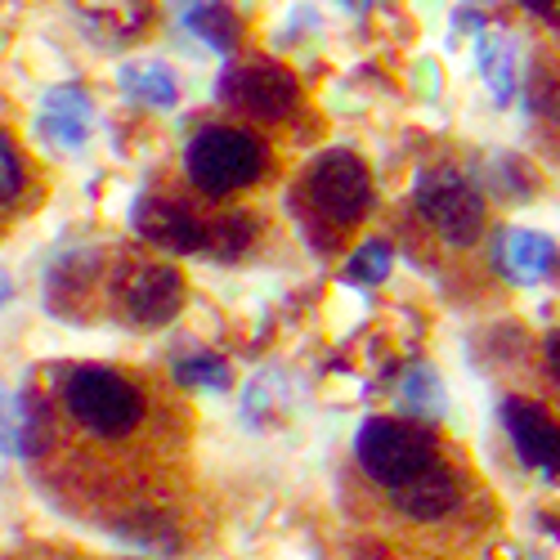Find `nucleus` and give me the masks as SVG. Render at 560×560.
<instances>
[{
	"label": "nucleus",
	"mask_w": 560,
	"mask_h": 560,
	"mask_svg": "<svg viewBox=\"0 0 560 560\" xmlns=\"http://www.w3.org/2000/svg\"><path fill=\"white\" fill-rule=\"evenodd\" d=\"M14 296V283H10V273H0V305H5Z\"/></svg>",
	"instance_id": "26"
},
{
	"label": "nucleus",
	"mask_w": 560,
	"mask_h": 560,
	"mask_svg": "<svg viewBox=\"0 0 560 560\" xmlns=\"http://www.w3.org/2000/svg\"><path fill=\"white\" fill-rule=\"evenodd\" d=\"M252 233H256L252 215L233 211V215H224L220 224H211V238H207V247H215L220 256H238V252L252 243Z\"/></svg>",
	"instance_id": "21"
},
{
	"label": "nucleus",
	"mask_w": 560,
	"mask_h": 560,
	"mask_svg": "<svg viewBox=\"0 0 560 560\" xmlns=\"http://www.w3.org/2000/svg\"><path fill=\"white\" fill-rule=\"evenodd\" d=\"M399 404L408 412H417V417H440L444 412V382L427 363H417L404 377V386H399Z\"/></svg>",
	"instance_id": "17"
},
{
	"label": "nucleus",
	"mask_w": 560,
	"mask_h": 560,
	"mask_svg": "<svg viewBox=\"0 0 560 560\" xmlns=\"http://www.w3.org/2000/svg\"><path fill=\"white\" fill-rule=\"evenodd\" d=\"M121 305L135 323H144V328H162V323H171L184 305V283L179 273L166 269V265H139L126 288H121Z\"/></svg>",
	"instance_id": "8"
},
{
	"label": "nucleus",
	"mask_w": 560,
	"mask_h": 560,
	"mask_svg": "<svg viewBox=\"0 0 560 560\" xmlns=\"http://www.w3.org/2000/svg\"><path fill=\"white\" fill-rule=\"evenodd\" d=\"M354 453L363 462V471L386 485V489H404L412 485L417 476H427L431 466L440 462L435 457V444L408 427V422H395V417H368L359 427V440H354Z\"/></svg>",
	"instance_id": "3"
},
{
	"label": "nucleus",
	"mask_w": 560,
	"mask_h": 560,
	"mask_svg": "<svg viewBox=\"0 0 560 560\" xmlns=\"http://www.w3.org/2000/svg\"><path fill=\"white\" fill-rule=\"evenodd\" d=\"M220 100L252 113L256 121H283L301 104V85L278 63H233L220 77Z\"/></svg>",
	"instance_id": "6"
},
{
	"label": "nucleus",
	"mask_w": 560,
	"mask_h": 560,
	"mask_svg": "<svg viewBox=\"0 0 560 560\" xmlns=\"http://www.w3.org/2000/svg\"><path fill=\"white\" fill-rule=\"evenodd\" d=\"M521 5H525L529 14H538V19H547V23L560 27V0H521Z\"/></svg>",
	"instance_id": "23"
},
{
	"label": "nucleus",
	"mask_w": 560,
	"mask_h": 560,
	"mask_svg": "<svg viewBox=\"0 0 560 560\" xmlns=\"http://www.w3.org/2000/svg\"><path fill=\"white\" fill-rule=\"evenodd\" d=\"M476 55H480V72H485V85L493 90V100L498 104L516 100V40L498 27H489L476 40Z\"/></svg>",
	"instance_id": "14"
},
{
	"label": "nucleus",
	"mask_w": 560,
	"mask_h": 560,
	"mask_svg": "<svg viewBox=\"0 0 560 560\" xmlns=\"http://www.w3.org/2000/svg\"><path fill=\"white\" fill-rule=\"evenodd\" d=\"M117 81H121L126 95L144 108H175V100H179L175 72L166 63H126L117 72Z\"/></svg>",
	"instance_id": "16"
},
{
	"label": "nucleus",
	"mask_w": 560,
	"mask_h": 560,
	"mask_svg": "<svg viewBox=\"0 0 560 560\" xmlns=\"http://www.w3.org/2000/svg\"><path fill=\"white\" fill-rule=\"evenodd\" d=\"M184 27L220 55H229L233 45H238V32H243L238 14H233L224 0H184Z\"/></svg>",
	"instance_id": "15"
},
{
	"label": "nucleus",
	"mask_w": 560,
	"mask_h": 560,
	"mask_svg": "<svg viewBox=\"0 0 560 560\" xmlns=\"http://www.w3.org/2000/svg\"><path fill=\"white\" fill-rule=\"evenodd\" d=\"M390 265H395L390 243H382V238H368V243H363V247L350 256V265H346V283H354V288L386 283V278H390Z\"/></svg>",
	"instance_id": "18"
},
{
	"label": "nucleus",
	"mask_w": 560,
	"mask_h": 560,
	"mask_svg": "<svg viewBox=\"0 0 560 560\" xmlns=\"http://www.w3.org/2000/svg\"><path fill=\"white\" fill-rule=\"evenodd\" d=\"M23 189V162H19V149L10 144V135H0V207L14 202Z\"/></svg>",
	"instance_id": "22"
},
{
	"label": "nucleus",
	"mask_w": 560,
	"mask_h": 560,
	"mask_svg": "<svg viewBox=\"0 0 560 560\" xmlns=\"http://www.w3.org/2000/svg\"><path fill=\"white\" fill-rule=\"evenodd\" d=\"M184 166H189V179L207 198H224V194H238V189H247V184H256L265 175L269 149L247 130L207 126L189 139Z\"/></svg>",
	"instance_id": "1"
},
{
	"label": "nucleus",
	"mask_w": 560,
	"mask_h": 560,
	"mask_svg": "<svg viewBox=\"0 0 560 560\" xmlns=\"http://www.w3.org/2000/svg\"><path fill=\"white\" fill-rule=\"evenodd\" d=\"M542 350H547V368H551V377L560 382V332H551Z\"/></svg>",
	"instance_id": "25"
},
{
	"label": "nucleus",
	"mask_w": 560,
	"mask_h": 560,
	"mask_svg": "<svg viewBox=\"0 0 560 560\" xmlns=\"http://www.w3.org/2000/svg\"><path fill=\"white\" fill-rule=\"evenodd\" d=\"M40 444H45V427H40V412L32 408V399L0 390V453L32 457Z\"/></svg>",
	"instance_id": "13"
},
{
	"label": "nucleus",
	"mask_w": 560,
	"mask_h": 560,
	"mask_svg": "<svg viewBox=\"0 0 560 560\" xmlns=\"http://www.w3.org/2000/svg\"><path fill=\"white\" fill-rule=\"evenodd\" d=\"M81 10L117 32H130L144 23V0H81Z\"/></svg>",
	"instance_id": "20"
},
{
	"label": "nucleus",
	"mask_w": 560,
	"mask_h": 560,
	"mask_svg": "<svg viewBox=\"0 0 560 560\" xmlns=\"http://www.w3.org/2000/svg\"><path fill=\"white\" fill-rule=\"evenodd\" d=\"M90 126H95V104H90L85 90L77 85H55L45 90L40 100V130L63 149H81L90 139Z\"/></svg>",
	"instance_id": "11"
},
{
	"label": "nucleus",
	"mask_w": 560,
	"mask_h": 560,
	"mask_svg": "<svg viewBox=\"0 0 560 560\" xmlns=\"http://www.w3.org/2000/svg\"><path fill=\"white\" fill-rule=\"evenodd\" d=\"M471 5H476V0H471Z\"/></svg>",
	"instance_id": "27"
},
{
	"label": "nucleus",
	"mask_w": 560,
	"mask_h": 560,
	"mask_svg": "<svg viewBox=\"0 0 560 560\" xmlns=\"http://www.w3.org/2000/svg\"><path fill=\"white\" fill-rule=\"evenodd\" d=\"M310 202L318 207L323 220L332 224H354L372 207V175L350 149L323 153L310 171Z\"/></svg>",
	"instance_id": "5"
},
{
	"label": "nucleus",
	"mask_w": 560,
	"mask_h": 560,
	"mask_svg": "<svg viewBox=\"0 0 560 560\" xmlns=\"http://www.w3.org/2000/svg\"><path fill=\"white\" fill-rule=\"evenodd\" d=\"M175 382H179V386H202V390H224V386H229V363L215 359V354L179 359V363H175Z\"/></svg>",
	"instance_id": "19"
},
{
	"label": "nucleus",
	"mask_w": 560,
	"mask_h": 560,
	"mask_svg": "<svg viewBox=\"0 0 560 560\" xmlns=\"http://www.w3.org/2000/svg\"><path fill=\"white\" fill-rule=\"evenodd\" d=\"M417 211H422V220L453 247H471L480 224H485V207H480L476 184L453 166L427 171L417 179Z\"/></svg>",
	"instance_id": "4"
},
{
	"label": "nucleus",
	"mask_w": 560,
	"mask_h": 560,
	"mask_svg": "<svg viewBox=\"0 0 560 560\" xmlns=\"http://www.w3.org/2000/svg\"><path fill=\"white\" fill-rule=\"evenodd\" d=\"M493 265L511 283H542L556 269V243L534 229H498L493 233Z\"/></svg>",
	"instance_id": "10"
},
{
	"label": "nucleus",
	"mask_w": 560,
	"mask_h": 560,
	"mask_svg": "<svg viewBox=\"0 0 560 560\" xmlns=\"http://www.w3.org/2000/svg\"><path fill=\"white\" fill-rule=\"evenodd\" d=\"M502 422H506V435H511V444H516L521 462L534 466V471H547L556 480L560 476V422L556 417L547 408L529 404V399H506Z\"/></svg>",
	"instance_id": "7"
},
{
	"label": "nucleus",
	"mask_w": 560,
	"mask_h": 560,
	"mask_svg": "<svg viewBox=\"0 0 560 560\" xmlns=\"http://www.w3.org/2000/svg\"><path fill=\"white\" fill-rule=\"evenodd\" d=\"M395 502L408 511V516H417V521H440V516H448V511L457 506V480L435 462L427 476H417L412 485L395 489Z\"/></svg>",
	"instance_id": "12"
},
{
	"label": "nucleus",
	"mask_w": 560,
	"mask_h": 560,
	"mask_svg": "<svg viewBox=\"0 0 560 560\" xmlns=\"http://www.w3.org/2000/svg\"><path fill=\"white\" fill-rule=\"evenodd\" d=\"M462 32H476V36H485L489 27H485V14H476V10H457V19H453Z\"/></svg>",
	"instance_id": "24"
},
{
	"label": "nucleus",
	"mask_w": 560,
	"mask_h": 560,
	"mask_svg": "<svg viewBox=\"0 0 560 560\" xmlns=\"http://www.w3.org/2000/svg\"><path fill=\"white\" fill-rule=\"evenodd\" d=\"M135 229L149 243L171 247V252H202L211 238V224H202L189 207L162 202V198H139L135 202Z\"/></svg>",
	"instance_id": "9"
},
{
	"label": "nucleus",
	"mask_w": 560,
	"mask_h": 560,
	"mask_svg": "<svg viewBox=\"0 0 560 560\" xmlns=\"http://www.w3.org/2000/svg\"><path fill=\"white\" fill-rule=\"evenodd\" d=\"M63 399H68V412L90 431V435H104V440H117V435H130L144 417V399L139 390L117 377L113 368H77L68 372L63 382Z\"/></svg>",
	"instance_id": "2"
}]
</instances>
